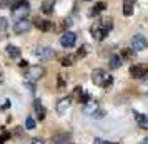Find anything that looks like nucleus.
Segmentation results:
<instances>
[{"label": "nucleus", "mask_w": 148, "mask_h": 144, "mask_svg": "<svg viewBox=\"0 0 148 144\" xmlns=\"http://www.w3.org/2000/svg\"><path fill=\"white\" fill-rule=\"evenodd\" d=\"M113 29V20L112 19H101V20L95 22L92 29H90V34L97 42H101L105 37L108 35V32Z\"/></svg>", "instance_id": "nucleus-1"}, {"label": "nucleus", "mask_w": 148, "mask_h": 144, "mask_svg": "<svg viewBox=\"0 0 148 144\" xmlns=\"http://www.w3.org/2000/svg\"><path fill=\"white\" fill-rule=\"evenodd\" d=\"M92 82L98 87H103V89H108L112 84H113V77L110 76L108 72H105L103 69H95L92 72Z\"/></svg>", "instance_id": "nucleus-2"}, {"label": "nucleus", "mask_w": 148, "mask_h": 144, "mask_svg": "<svg viewBox=\"0 0 148 144\" xmlns=\"http://www.w3.org/2000/svg\"><path fill=\"white\" fill-rule=\"evenodd\" d=\"M30 14V3L27 0H17L12 5V15L15 20L18 19H27V15Z\"/></svg>", "instance_id": "nucleus-3"}, {"label": "nucleus", "mask_w": 148, "mask_h": 144, "mask_svg": "<svg viewBox=\"0 0 148 144\" xmlns=\"http://www.w3.org/2000/svg\"><path fill=\"white\" fill-rule=\"evenodd\" d=\"M43 74H45V69L42 67V65H32V67H28L27 70H25V79L27 81H30V82H35V81H38V79H42L43 77Z\"/></svg>", "instance_id": "nucleus-4"}, {"label": "nucleus", "mask_w": 148, "mask_h": 144, "mask_svg": "<svg viewBox=\"0 0 148 144\" xmlns=\"http://www.w3.org/2000/svg\"><path fill=\"white\" fill-rule=\"evenodd\" d=\"M148 47V40L145 35L141 34H136L132 37V49H133L135 52H141V50H145Z\"/></svg>", "instance_id": "nucleus-5"}, {"label": "nucleus", "mask_w": 148, "mask_h": 144, "mask_svg": "<svg viewBox=\"0 0 148 144\" xmlns=\"http://www.w3.org/2000/svg\"><path fill=\"white\" fill-rule=\"evenodd\" d=\"M30 29H32V22L28 20V19H18L14 24V34H17V35L27 34Z\"/></svg>", "instance_id": "nucleus-6"}, {"label": "nucleus", "mask_w": 148, "mask_h": 144, "mask_svg": "<svg viewBox=\"0 0 148 144\" xmlns=\"http://www.w3.org/2000/svg\"><path fill=\"white\" fill-rule=\"evenodd\" d=\"M148 74V65L147 64H135L130 67V76L135 79H143Z\"/></svg>", "instance_id": "nucleus-7"}, {"label": "nucleus", "mask_w": 148, "mask_h": 144, "mask_svg": "<svg viewBox=\"0 0 148 144\" xmlns=\"http://www.w3.org/2000/svg\"><path fill=\"white\" fill-rule=\"evenodd\" d=\"M77 44V35L73 32H63L60 37V45L65 49H72Z\"/></svg>", "instance_id": "nucleus-8"}, {"label": "nucleus", "mask_w": 148, "mask_h": 144, "mask_svg": "<svg viewBox=\"0 0 148 144\" xmlns=\"http://www.w3.org/2000/svg\"><path fill=\"white\" fill-rule=\"evenodd\" d=\"M35 27L38 29V30H42V32H48V30H52L53 29V22L50 20H43V19H40V17H37L34 20Z\"/></svg>", "instance_id": "nucleus-9"}, {"label": "nucleus", "mask_w": 148, "mask_h": 144, "mask_svg": "<svg viewBox=\"0 0 148 144\" xmlns=\"http://www.w3.org/2000/svg\"><path fill=\"white\" fill-rule=\"evenodd\" d=\"M35 55L40 57V59L48 61V59H53L55 57V52H53V49H50V47H38L35 50Z\"/></svg>", "instance_id": "nucleus-10"}, {"label": "nucleus", "mask_w": 148, "mask_h": 144, "mask_svg": "<svg viewBox=\"0 0 148 144\" xmlns=\"http://www.w3.org/2000/svg\"><path fill=\"white\" fill-rule=\"evenodd\" d=\"M100 111V106H98V102L97 101H88L87 104H85V107H83V112L87 114V116H95L97 112Z\"/></svg>", "instance_id": "nucleus-11"}, {"label": "nucleus", "mask_w": 148, "mask_h": 144, "mask_svg": "<svg viewBox=\"0 0 148 144\" xmlns=\"http://www.w3.org/2000/svg\"><path fill=\"white\" fill-rule=\"evenodd\" d=\"M34 109H35V112H37L38 121H43L45 116H47V111H45V107H43V104H42L40 99H35L34 101Z\"/></svg>", "instance_id": "nucleus-12"}, {"label": "nucleus", "mask_w": 148, "mask_h": 144, "mask_svg": "<svg viewBox=\"0 0 148 144\" xmlns=\"http://www.w3.org/2000/svg\"><path fill=\"white\" fill-rule=\"evenodd\" d=\"M70 104H72V99L70 97H63V99H60L58 101V104H57V112L58 114H65L68 111V107H70Z\"/></svg>", "instance_id": "nucleus-13"}, {"label": "nucleus", "mask_w": 148, "mask_h": 144, "mask_svg": "<svg viewBox=\"0 0 148 144\" xmlns=\"http://www.w3.org/2000/svg\"><path fill=\"white\" fill-rule=\"evenodd\" d=\"M40 8L45 15H52L53 14V8H55V0H43Z\"/></svg>", "instance_id": "nucleus-14"}, {"label": "nucleus", "mask_w": 148, "mask_h": 144, "mask_svg": "<svg viewBox=\"0 0 148 144\" xmlns=\"http://www.w3.org/2000/svg\"><path fill=\"white\" fill-rule=\"evenodd\" d=\"M133 116H135V121L138 122V126L141 129H148V116L140 114V112H133Z\"/></svg>", "instance_id": "nucleus-15"}, {"label": "nucleus", "mask_w": 148, "mask_h": 144, "mask_svg": "<svg viewBox=\"0 0 148 144\" xmlns=\"http://www.w3.org/2000/svg\"><path fill=\"white\" fill-rule=\"evenodd\" d=\"M133 8H135V2L133 0H123V14L130 17L133 14Z\"/></svg>", "instance_id": "nucleus-16"}, {"label": "nucleus", "mask_w": 148, "mask_h": 144, "mask_svg": "<svg viewBox=\"0 0 148 144\" xmlns=\"http://www.w3.org/2000/svg\"><path fill=\"white\" fill-rule=\"evenodd\" d=\"M75 59H77V57H75V55H62L60 57V64L62 65H63V67H70V65H73L75 64Z\"/></svg>", "instance_id": "nucleus-17"}, {"label": "nucleus", "mask_w": 148, "mask_h": 144, "mask_svg": "<svg viewBox=\"0 0 148 144\" xmlns=\"http://www.w3.org/2000/svg\"><path fill=\"white\" fill-rule=\"evenodd\" d=\"M7 54H8V57H12V59H18L20 57V54H22V50L18 47H15V45H7Z\"/></svg>", "instance_id": "nucleus-18"}, {"label": "nucleus", "mask_w": 148, "mask_h": 144, "mask_svg": "<svg viewBox=\"0 0 148 144\" xmlns=\"http://www.w3.org/2000/svg\"><path fill=\"white\" fill-rule=\"evenodd\" d=\"M121 64H123V59L120 55L113 54L110 57V69H118V67H121Z\"/></svg>", "instance_id": "nucleus-19"}, {"label": "nucleus", "mask_w": 148, "mask_h": 144, "mask_svg": "<svg viewBox=\"0 0 148 144\" xmlns=\"http://www.w3.org/2000/svg\"><path fill=\"white\" fill-rule=\"evenodd\" d=\"M53 144H67L68 141H70V136L68 134H57V136H53Z\"/></svg>", "instance_id": "nucleus-20"}, {"label": "nucleus", "mask_w": 148, "mask_h": 144, "mask_svg": "<svg viewBox=\"0 0 148 144\" xmlns=\"http://www.w3.org/2000/svg\"><path fill=\"white\" fill-rule=\"evenodd\" d=\"M90 50H92V47H90L88 44H83V45L78 49V52H77V55H75V57H77V59H83V57H85Z\"/></svg>", "instance_id": "nucleus-21"}, {"label": "nucleus", "mask_w": 148, "mask_h": 144, "mask_svg": "<svg viewBox=\"0 0 148 144\" xmlns=\"http://www.w3.org/2000/svg\"><path fill=\"white\" fill-rule=\"evenodd\" d=\"M105 8H107V3H105V2H97V3L93 5V8H92V12H90V14L97 15V14H100V12H103Z\"/></svg>", "instance_id": "nucleus-22"}, {"label": "nucleus", "mask_w": 148, "mask_h": 144, "mask_svg": "<svg viewBox=\"0 0 148 144\" xmlns=\"http://www.w3.org/2000/svg\"><path fill=\"white\" fill-rule=\"evenodd\" d=\"M133 54H135L133 49H121L120 57L121 59H125V61H132V59H133Z\"/></svg>", "instance_id": "nucleus-23"}, {"label": "nucleus", "mask_w": 148, "mask_h": 144, "mask_svg": "<svg viewBox=\"0 0 148 144\" xmlns=\"http://www.w3.org/2000/svg\"><path fill=\"white\" fill-rule=\"evenodd\" d=\"M82 94H83V87L77 86V87L73 89V92H72L70 99H72V101H77V102H78V101H80V97H82Z\"/></svg>", "instance_id": "nucleus-24"}, {"label": "nucleus", "mask_w": 148, "mask_h": 144, "mask_svg": "<svg viewBox=\"0 0 148 144\" xmlns=\"http://www.w3.org/2000/svg\"><path fill=\"white\" fill-rule=\"evenodd\" d=\"M25 127H27L28 131L35 129V121H34V117H30V116H28L27 119H25Z\"/></svg>", "instance_id": "nucleus-25"}, {"label": "nucleus", "mask_w": 148, "mask_h": 144, "mask_svg": "<svg viewBox=\"0 0 148 144\" xmlns=\"http://www.w3.org/2000/svg\"><path fill=\"white\" fill-rule=\"evenodd\" d=\"M58 90H63L65 89V77H63V74H58Z\"/></svg>", "instance_id": "nucleus-26"}, {"label": "nucleus", "mask_w": 148, "mask_h": 144, "mask_svg": "<svg viewBox=\"0 0 148 144\" xmlns=\"http://www.w3.org/2000/svg\"><path fill=\"white\" fill-rule=\"evenodd\" d=\"M88 101H90V94H88V92H85V90H83V94H82V97H80V101H78V102H80V104H83V106H85V104H87Z\"/></svg>", "instance_id": "nucleus-27"}, {"label": "nucleus", "mask_w": 148, "mask_h": 144, "mask_svg": "<svg viewBox=\"0 0 148 144\" xmlns=\"http://www.w3.org/2000/svg\"><path fill=\"white\" fill-rule=\"evenodd\" d=\"M10 137H12V134H10V132H7V131H3V132L0 134V143L3 144V143H5V141H8Z\"/></svg>", "instance_id": "nucleus-28"}, {"label": "nucleus", "mask_w": 148, "mask_h": 144, "mask_svg": "<svg viewBox=\"0 0 148 144\" xmlns=\"http://www.w3.org/2000/svg\"><path fill=\"white\" fill-rule=\"evenodd\" d=\"M14 5V0H0V8H7Z\"/></svg>", "instance_id": "nucleus-29"}, {"label": "nucleus", "mask_w": 148, "mask_h": 144, "mask_svg": "<svg viewBox=\"0 0 148 144\" xmlns=\"http://www.w3.org/2000/svg\"><path fill=\"white\" fill-rule=\"evenodd\" d=\"M7 27H8V22H7V19L0 17V30H7Z\"/></svg>", "instance_id": "nucleus-30"}, {"label": "nucleus", "mask_w": 148, "mask_h": 144, "mask_svg": "<svg viewBox=\"0 0 148 144\" xmlns=\"http://www.w3.org/2000/svg\"><path fill=\"white\" fill-rule=\"evenodd\" d=\"M25 87H27L32 94H35V86H34V82H30V81H25Z\"/></svg>", "instance_id": "nucleus-31"}, {"label": "nucleus", "mask_w": 148, "mask_h": 144, "mask_svg": "<svg viewBox=\"0 0 148 144\" xmlns=\"http://www.w3.org/2000/svg\"><path fill=\"white\" fill-rule=\"evenodd\" d=\"M18 65H20V67H28V62H27V61H23V59H22V61L18 62Z\"/></svg>", "instance_id": "nucleus-32"}, {"label": "nucleus", "mask_w": 148, "mask_h": 144, "mask_svg": "<svg viewBox=\"0 0 148 144\" xmlns=\"http://www.w3.org/2000/svg\"><path fill=\"white\" fill-rule=\"evenodd\" d=\"M10 107V101H7V102L3 104V107H0V111H5V109H8Z\"/></svg>", "instance_id": "nucleus-33"}, {"label": "nucleus", "mask_w": 148, "mask_h": 144, "mask_svg": "<svg viewBox=\"0 0 148 144\" xmlns=\"http://www.w3.org/2000/svg\"><path fill=\"white\" fill-rule=\"evenodd\" d=\"M32 143L34 144H43V141H42V139H32Z\"/></svg>", "instance_id": "nucleus-34"}, {"label": "nucleus", "mask_w": 148, "mask_h": 144, "mask_svg": "<svg viewBox=\"0 0 148 144\" xmlns=\"http://www.w3.org/2000/svg\"><path fill=\"white\" fill-rule=\"evenodd\" d=\"M95 144H108L107 141H101V139H95Z\"/></svg>", "instance_id": "nucleus-35"}, {"label": "nucleus", "mask_w": 148, "mask_h": 144, "mask_svg": "<svg viewBox=\"0 0 148 144\" xmlns=\"http://www.w3.org/2000/svg\"><path fill=\"white\" fill-rule=\"evenodd\" d=\"M143 144H148V137L147 139H143Z\"/></svg>", "instance_id": "nucleus-36"}, {"label": "nucleus", "mask_w": 148, "mask_h": 144, "mask_svg": "<svg viewBox=\"0 0 148 144\" xmlns=\"http://www.w3.org/2000/svg\"><path fill=\"white\" fill-rule=\"evenodd\" d=\"M2 74H3V70H2V67H0V77H2Z\"/></svg>", "instance_id": "nucleus-37"}, {"label": "nucleus", "mask_w": 148, "mask_h": 144, "mask_svg": "<svg viewBox=\"0 0 148 144\" xmlns=\"http://www.w3.org/2000/svg\"><path fill=\"white\" fill-rule=\"evenodd\" d=\"M83 2H92V0H83Z\"/></svg>", "instance_id": "nucleus-38"}, {"label": "nucleus", "mask_w": 148, "mask_h": 144, "mask_svg": "<svg viewBox=\"0 0 148 144\" xmlns=\"http://www.w3.org/2000/svg\"><path fill=\"white\" fill-rule=\"evenodd\" d=\"M0 144H2V143H0Z\"/></svg>", "instance_id": "nucleus-39"}]
</instances>
